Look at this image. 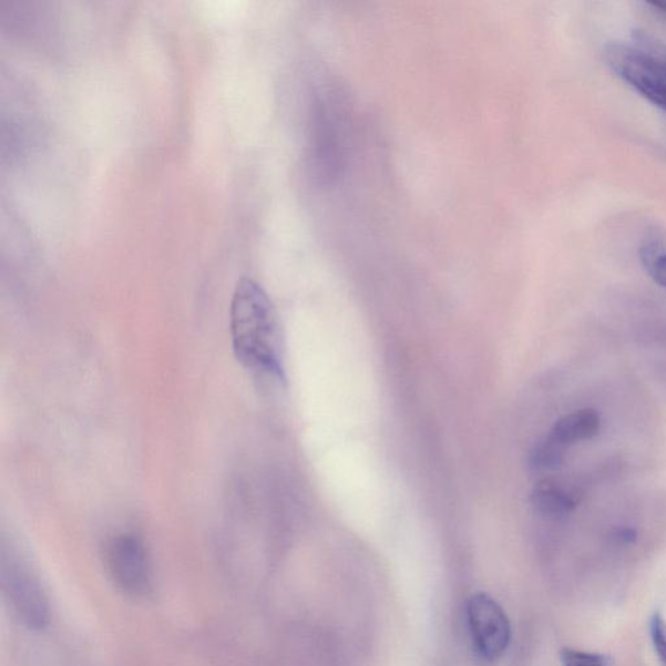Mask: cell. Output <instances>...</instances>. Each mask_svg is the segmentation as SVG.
I'll return each mask as SVG.
<instances>
[{
	"label": "cell",
	"mask_w": 666,
	"mask_h": 666,
	"mask_svg": "<svg viewBox=\"0 0 666 666\" xmlns=\"http://www.w3.org/2000/svg\"><path fill=\"white\" fill-rule=\"evenodd\" d=\"M650 637H653L658 656L666 665V628L663 618L658 615H655L650 623Z\"/></svg>",
	"instance_id": "cell-11"
},
{
	"label": "cell",
	"mask_w": 666,
	"mask_h": 666,
	"mask_svg": "<svg viewBox=\"0 0 666 666\" xmlns=\"http://www.w3.org/2000/svg\"><path fill=\"white\" fill-rule=\"evenodd\" d=\"M643 268L658 286L666 288V246L662 239L649 238L639 249Z\"/></svg>",
	"instance_id": "cell-8"
},
{
	"label": "cell",
	"mask_w": 666,
	"mask_h": 666,
	"mask_svg": "<svg viewBox=\"0 0 666 666\" xmlns=\"http://www.w3.org/2000/svg\"><path fill=\"white\" fill-rule=\"evenodd\" d=\"M605 60L617 78L666 112V44L637 32L611 43L605 49Z\"/></svg>",
	"instance_id": "cell-2"
},
{
	"label": "cell",
	"mask_w": 666,
	"mask_h": 666,
	"mask_svg": "<svg viewBox=\"0 0 666 666\" xmlns=\"http://www.w3.org/2000/svg\"><path fill=\"white\" fill-rule=\"evenodd\" d=\"M602 429L601 416L594 409H581L560 418L553 426L550 439L567 447L597 437Z\"/></svg>",
	"instance_id": "cell-7"
},
{
	"label": "cell",
	"mask_w": 666,
	"mask_h": 666,
	"mask_svg": "<svg viewBox=\"0 0 666 666\" xmlns=\"http://www.w3.org/2000/svg\"><path fill=\"white\" fill-rule=\"evenodd\" d=\"M104 565L112 583L122 593L139 597L152 590V563L140 536L124 533L112 537L104 549Z\"/></svg>",
	"instance_id": "cell-4"
},
{
	"label": "cell",
	"mask_w": 666,
	"mask_h": 666,
	"mask_svg": "<svg viewBox=\"0 0 666 666\" xmlns=\"http://www.w3.org/2000/svg\"><path fill=\"white\" fill-rule=\"evenodd\" d=\"M531 505L539 515L547 519H563L577 508L580 500L553 479H543L531 492Z\"/></svg>",
	"instance_id": "cell-6"
},
{
	"label": "cell",
	"mask_w": 666,
	"mask_h": 666,
	"mask_svg": "<svg viewBox=\"0 0 666 666\" xmlns=\"http://www.w3.org/2000/svg\"><path fill=\"white\" fill-rule=\"evenodd\" d=\"M613 539L621 544H631L637 541V533L632 529H617L613 531Z\"/></svg>",
	"instance_id": "cell-12"
},
{
	"label": "cell",
	"mask_w": 666,
	"mask_h": 666,
	"mask_svg": "<svg viewBox=\"0 0 666 666\" xmlns=\"http://www.w3.org/2000/svg\"><path fill=\"white\" fill-rule=\"evenodd\" d=\"M232 347L246 368L284 379L278 316L266 290L252 278L239 279L232 296Z\"/></svg>",
	"instance_id": "cell-1"
},
{
	"label": "cell",
	"mask_w": 666,
	"mask_h": 666,
	"mask_svg": "<svg viewBox=\"0 0 666 666\" xmlns=\"http://www.w3.org/2000/svg\"><path fill=\"white\" fill-rule=\"evenodd\" d=\"M561 660L564 666H607V658L604 656L573 648L563 649Z\"/></svg>",
	"instance_id": "cell-10"
},
{
	"label": "cell",
	"mask_w": 666,
	"mask_h": 666,
	"mask_svg": "<svg viewBox=\"0 0 666 666\" xmlns=\"http://www.w3.org/2000/svg\"><path fill=\"white\" fill-rule=\"evenodd\" d=\"M0 585L14 616L30 631H42L50 624V604L33 567L14 552H2Z\"/></svg>",
	"instance_id": "cell-3"
},
{
	"label": "cell",
	"mask_w": 666,
	"mask_h": 666,
	"mask_svg": "<svg viewBox=\"0 0 666 666\" xmlns=\"http://www.w3.org/2000/svg\"><path fill=\"white\" fill-rule=\"evenodd\" d=\"M648 6L655 13L666 19V2H650Z\"/></svg>",
	"instance_id": "cell-13"
},
{
	"label": "cell",
	"mask_w": 666,
	"mask_h": 666,
	"mask_svg": "<svg viewBox=\"0 0 666 666\" xmlns=\"http://www.w3.org/2000/svg\"><path fill=\"white\" fill-rule=\"evenodd\" d=\"M468 621L479 655L489 662L499 660L512 637L504 609L488 594H477L468 603Z\"/></svg>",
	"instance_id": "cell-5"
},
{
	"label": "cell",
	"mask_w": 666,
	"mask_h": 666,
	"mask_svg": "<svg viewBox=\"0 0 666 666\" xmlns=\"http://www.w3.org/2000/svg\"><path fill=\"white\" fill-rule=\"evenodd\" d=\"M565 448L547 438L539 441L529 453V467L534 471L555 470L565 461Z\"/></svg>",
	"instance_id": "cell-9"
}]
</instances>
